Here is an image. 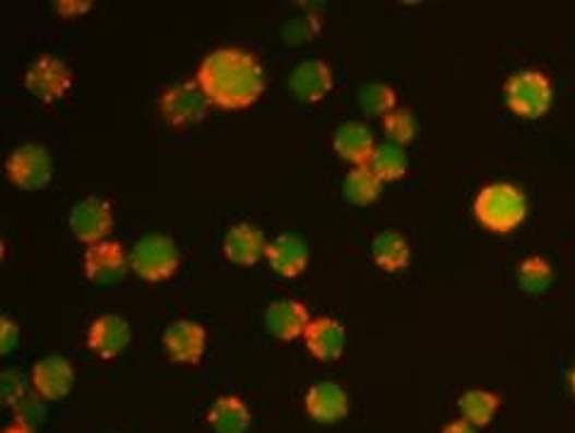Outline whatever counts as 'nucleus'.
<instances>
[{"label":"nucleus","mask_w":575,"mask_h":433,"mask_svg":"<svg viewBox=\"0 0 575 433\" xmlns=\"http://www.w3.org/2000/svg\"><path fill=\"white\" fill-rule=\"evenodd\" d=\"M333 149L337 152L339 159L351 161L355 167H363V164H369L373 157L375 140L367 123L347 121L335 131Z\"/></svg>","instance_id":"nucleus-18"},{"label":"nucleus","mask_w":575,"mask_h":433,"mask_svg":"<svg viewBox=\"0 0 575 433\" xmlns=\"http://www.w3.org/2000/svg\"><path fill=\"white\" fill-rule=\"evenodd\" d=\"M3 433H37V431H34V426L20 424V421H15V424H13V426H8Z\"/></svg>","instance_id":"nucleus-33"},{"label":"nucleus","mask_w":575,"mask_h":433,"mask_svg":"<svg viewBox=\"0 0 575 433\" xmlns=\"http://www.w3.org/2000/svg\"><path fill=\"white\" fill-rule=\"evenodd\" d=\"M181 265L179 245L167 233H145L131 251V270L145 282H167Z\"/></svg>","instance_id":"nucleus-4"},{"label":"nucleus","mask_w":575,"mask_h":433,"mask_svg":"<svg viewBox=\"0 0 575 433\" xmlns=\"http://www.w3.org/2000/svg\"><path fill=\"white\" fill-rule=\"evenodd\" d=\"M0 390H3V402L8 407H15L22 397H25V378H22L20 371H3V378H0Z\"/></svg>","instance_id":"nucleus-28"},{"label":"nucleus","mask_w":575,"mask_h":433,"mask_svg":"<svg viewBox=\"0 0 575 433\" xmlns=\"http://www.w3.org/2000/svg\"><path fill=\"white\" fill-rule=\"evenodd\" d=\"M265 257L279 277H299L309 267V245L297 233H279L267 243Z\"/></svg>","instance_id":"nucleus-15"},{"label":"nucleus","mask_w":575,"mask_h":433,"mask_svg":"<svg viewBox=\"0 0 575 433\" xmlns=\"http://www.w3.org/2000/svg\"><path fill=\"white\" fill-rule=\"evenodd\" d=\"M381 191H383V181L375 177V171L369 167V164L347 171V177L343 181V193L351 205H371L373 201H379Z\"/></svg>","instance_id":"nucleus-22"},{"label":"nucleus","mask_w":575,"mask_h":433,"mask_svg":"<svg viewBox=\"0 0 575 433\" xmlns=\"http://www.w3.org/2000/svg\"><path fill=\"white\" fill-rule=\"evenodd\" d=\"M161 345L164 349H167L169 359H173L176 364L195 366L205 354L207 333L201 323L181 318V321H173L167 330H164Z\"/></svg>","instance_id":"nucleus-10"},{"label":"nucleus","mask_w":575,"mask_h":433,"mask_svg":"<svg viewBox=\"0 0 575 433\" xmlns=\"http://www.w3.org/2000/svg\"><path fill=\"white\" fill-rule=\"evenodd\" d=\"M475 217L487 231L511 233L527 217V197L518 185L499 181L489 183L475 197Z\"/></svg>","instance_id":"nucleus-2"},{"label":"nucleus","mask_w":575,"mask_h":433,"mask_svg":"<svg viewBox=\"0 0 575 433\" xmlns=\"http://www.w3.org/2000/svg\"><path fill=\"white\" fill-rule=\"evenodd\" d=\"M457 407H460V414L465 421H469L475 429H482L489 426L491 419L499 412L501 397L489 390H467L460 395Z\"/></svg>","instance_id":"nucleus-23"},{"label":"nucleus","mask_w":575,"mask_h":433,"mask_svg":"<svg viewBox=\"0 0 575 433\" xmlns=\"http://www.w3.org/2000/svg\"><path fill=\"white\" fill-rule=\"evenodd\" d=\"M441 433H477V429L469 424V421L457 419V421H451L448 426H443Z\"/></svg>","instance_id":"nucleus-32"},{"label":"nucleus","mask_w":575,"mask_h":433,"mask_svg":"<svg viewBox=\"0 0 575 433\" xmlns=\"http://www.w3.org/2000/svg\"><path fill=\"white\" fill-rule=\"evenodd\" d=\"M359 107L367 111V116H388L397 109V95L385 82H369L359 89Z\"/></svg>","instance_id":"nucleus-26"},{"label":"nucleus","mask_w":575,"mask_h":433,"mask_svg":"<svg viewBox=\"0 0 575 433\" xmlns=\"http://www.w3.org/2000/svg\"><path fill=\"white\" fill-rule=\"evenodd\" d=\"M508 109L525 121H537L549 113L551 101H554V85L551 80L539 73V70H520L513 73L506 85H503Z\"/></svg>","instance_id":"nucleus-3"},{"label":"nucleus","mask_w":575,"mask_h":433,"mask_svg":"<svg viewBox=\"0 0 575 433\" xmlns=\"http://www.w3.org/2000/svg\"><path fill=\"white\" fill-rule=\"evenodd\" d=\"M195 82L219 109H249L265 92V70L243 46H219L197 65Z\"/></svg>","instance_id":"nucleus-1"},{"label":"nucleus","mask_w":575,"mask_h":433,"mask_svg":"<svg viewBox=\"0 0 575 433\" xmlns=\"http://www.w3.org/2000/svg\"><path fill=\"white\" fill-rule=\"evenodd\" d=\"M20 347V325L15 321H10L8 315H3V321H0V352L10 354L15 352Z\"/></svg>","instance_id":"nucleus-30"},{"label":"nucleus","mask_w":575,"mask_h":433,"mask_svg":"<svg viewBox=\"0 0 575 433\" xmlns=\"http://www.w3.org/2000/svg\"><path fill=\"white\" fill-rule=\"evenodd\" d=\"M551 282H554V267L547 257L530 255L518 265V285L525 294H544Z\"/></svg>","instance_id":"nucleus-25"},{"label":"nucleus","mask_w":575,"mask_h":433,"mask_svg":"<svg viewBox=\"0 0 575 433\" xmlns=\"http://www.w3.org/2000/svg\"><path fill=\"white\" fill-rule=\"evenodd\" d=\"M207 424L215 433H245L251 426V409L237 395H221L209 407Z\"/></svg>","instance_id":"nucleus-21"},{"label":"nucleus","mask_w":575,"mask_h":433,"mask_svg":"<svg viewBox=\"0 0 575 433\" xmlns=\"http://www.w3.org/2000/svg\"><path fill=\"white\" fill-rule=\"evenodd\" d=\"M369 167L375 171V177H379L381 181H397L407 173L409 161L400 145L383 143V145H375Z\"/></svg>","instance_id":"nucleus-24"},{"label":"nucleus","mask_w":575,"mask_h":433,"mask_svg":"<svg viewBox=\"0 0 575 433\" xmlns=\"http://www.w3.org/2000/svg\"><path fill=\"white\" fill-rule=\"evenodd\" d=\"M571 388H573V393H575V369H573V373H571Z\"/></svg>","instance_id":"nucleus-34"},{"label":"nucleus","mask_w":575,"mask_h":433,"mask_svg":"<svg viewBox=\"0 0 575 433\" xmlns=\"http://www.w3.org/2000/svg\"><path fill=\"white\" fill-rule=\"evenodd\" d=\"M209 99L197 82H176L159 97L161 119L173 128H188L201 123L207 116Z\"/></svg>","instance_id":"nucleus-5"},{"label":"nucleus","mask_w":575,"mask_h":433,"mask_svg":"<svg viewBox=\"0 0 575 433\" xmlns=\"http://www.w3.org/2000/svg\"><path fill=\"white\" fill-rule=\"evenodd\" d=\"M75 371L73 364L61 354H49L39 359L32 369V388L37 390L41 400H63L73 390Z\"/></svg>","instance_id":"nucleus-11"},{"label":"nucleus","mask_w":575,"mask_h":433,"mask_svg":"<svg viewBox=\"0 0 575 433\" xmlns=\"http://www.w3.org/2000/svg\"><path fill=\"white\" fill-rule=\"evenodd\" d=\"M221 251H225L229 263L251 267L265 255L267 243H265V237H263L261 229L253 227V225H245V221H239V225H233L225 233Z\"/></svg>","instance_id":"nucleus-17"},{"label":"nucleus","mask_w":575,"mask_h":433,"mask_svg":"<svg viewBox=\"0 0 575 433\" xmlns=\"http://www.w3.org/2000/svg\"><path fill=\"white\" fill-rule=\"evenodd\" d=\"M53 8H56L61 15L73 17V15L87 13V10L94 8V3H92V0H58V3H56Z\"/></svg>","instance_id":"nucleus-31"},{"label":"nucleus","mask_w":575,"mask_h":433,"mask_svg":"<svg viewBox=\"0 0 575 433\" xmlns=\"http://www.w3.org/2000/svg\"><path fill=\"white\" fill-rule=\"evenodd\" d=\"M309 352L321 361H337L345 354L347 333L335 318H313L307 335H303Z\"/></svg>","instance_id":"nucleus-19"},{"label":"nucleus","mask_w":575,"mask_h":433,"mask_svg":"<svg viewBox=\"0 0 575 433\" xmlns=\"http://www.w3.org/2000/svg\"><path fill=\"white\" fill-rule=\"evenodd\" d=\"M131 325H128L123 315L116 313H104L99 318H94L87 330V347L101 359L121 357L125 347L131 345Z\"/></svg>","instance_id":"nucleus-12"},{"label":"nucleus","mask_w":575,"mask_h":433,"mask_svg":"<svg viewBox=\"0 0 575 433\" xmlns=\"http://www.w3.org/2000/svg\"><path fill=\"white\" fill-rule=\"evenodd\" d=\"M371 255L373 263L379 265L383 273H403L407 270L412 251H409V243L403 233L388 229L375 233L371 241Z\"/></svg>","instance_id":"nucleus-20"},{"label":"nucleus","mask_w":575,"mask_h":433,"mask_svg":"<svg viewBox=\"0 0 575 433\" xmlns=\"http://www.w3.org/2000/svg\"><path fill=\"white\" fill-rule=\"evenodd\" d=\"M383 131H385V135H388L391 143H395V145L403 147L407 143H412L415 135H417L415 113L409 109L397 107L395 111H391L383 119Z\"/></svg>","instance_id":"nucleus-27"},{"label":"nucleus","mask_w":575,"mask_h":433,"mask_svg":"<svg viewBox=\"0 0 575 433\" xmlns=\"http://www.w3.org/2000/svg\"><path fill=\"white\" fill-rule=\"evenodd\" d=\"M309 325V309L297 299H277L265 311V327L281 342H291L299 335H307Z\"/></svg>","instance_id":"nucleus-16"},{"label":"nucleus","mask_w":575,"mask_h":433,"mask_svg":"<svg viewBox=\"0 0 575 433\" xmlns=\"http://www.w3.org/2000/svg\"><path fill=\"white\" fill-rule=\"evenodd\" d=\"M131 267V257H128L123 243L119 241H101L94 243L85 253V275L94 285H116L121 282L123 275Z\"/></svg>","instance_id":"nucleus-9"},{"label":"nucleus","mask_w":575,"mask_h":433,"mask_svg":"<svg viewBox=\"0 0 575 433\" xmlns=\"http://www.w3.org/2000/svg\"><path fill=\"white\" fill-rule=\"evenodd\" d=\"M333 70L321 58L301 61L289 75V89L299 101L315 104L323 101L333 89Z\"/></svg>","instance_id":"nucleus-13"},{"label":"nucleus","mask_w":575,"mask_h":433,"mask_svg":"<svg viewBox=\"0 0 575 433\" xmlns=\"http://www.w3.org/2000/svg\"><path fill=\"white\" fill-rule=\"evenodd\" d=\"M8 179L22 191H39L53 179V159L44 145H20L5 161Z\"/></svg>","instance_id":"nucleus-6"},{"label":"nucleus","mask_w":575,"mask_h":433,"mask_svg":"<svg viewBox=\"0 0 575 433\" xmlns=\"http://www.w3.org/2000/svg\"><path fill=\"white\" fill-rule=\"evenodd\" d=\"M25 87L29 89V95H34L39 101L53 104L73 87V70H70L61 58L41 53L37 61H32L27 68Z\"/></svg>","instance_id":"nucleus-7"},{"label":"nucleus","mask_w":575,"mask_h":433,"mask_svg":"<svg viewBox=\"0 0 575 433\" xmlns=\"http://www.w3.org/2000/svg\"><path fill=\"white\" fill-rule=\"evenodd\" d=\"M13 409H15V417L20 424H27V426H34L44 417V405L39 397H34V395L22 397Z\"/></svg>","instance_id":"nucleus-29"},{"label":"nucleus","mask_w":575,"mask_h":433,"mask_svg":"<svg viewBox=\"0 0 575 433\" xmlns=\"http://www.w3.org/2000/svg\"><path fill=\"white\" fill-rule=\"evenodd\" d=\"M303 407L319 424H335V421H343L349 414V395L343 385L321 381L311 385L307 397H303Z\"/></svg>","instance_id":"nucleus-14"},{"label":"nucleus","mask_w":575,"mask_h":433,"mask_svg":"<svg viewBox=\"0 0 575 433\" xmlns=\"http://www.w3.org/2000/svg\"><path fill=\"white\" fill-rule=\"evenodd\" d=\"M68 225H70V231L75 233L77 241L87 243V245L101 243V241H107V237L113 229V207L109 201H104V197H97V195L82 197V201L75 203L73 209H70Z\"/></svg>","instance_id":"nucleus-8"}]
</instances>
